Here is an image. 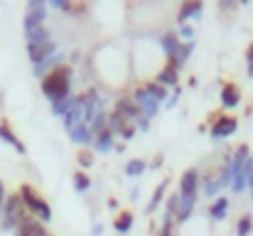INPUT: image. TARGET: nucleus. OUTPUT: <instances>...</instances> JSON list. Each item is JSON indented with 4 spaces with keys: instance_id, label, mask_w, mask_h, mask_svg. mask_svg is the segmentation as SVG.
Listing matches in <instances>:
<instances>
[{
    "instance_id": "obj_1",
    "label": "nucleus",
    "mask_w": 253,
    "mask_h": 236,
    "mask_svg": "<svg viewBox=\"0 0 253 236\" xmlns=\"http://www.w3.org/2000/svg\"><path fill=\"white\" fill-rule=\"evenodd\" d=\"M69 86H72V69L64 67V64L57 67V69H52L47 77L42 79V91H44L54 103L69 98Z\"/></svg>"
},
{
    "instance_id": "obj_2",
    "label": "nucleus",
    "mask_w": 253,
    "mask_h": 236,
    "mask_svg": "<svg viewBox=\"0 0 253 236\" xmlns=\"http://www.w3.org/2000/svg\"><path fill=\"white\" fill-rule=\"evenodd\" d=\"M20 199H22V204L30 209V212H35L42 222H49L52 219V209H49V204L32 189V187H27V185H22V189H20Z\"/></svg>"
},
{
    "instance_id": "obj_3",
    "label": "nucleus",
    "mask_w": 253,
    "mask_h": 236,
    "mask_svg": "<svg viewBox=\"0 0 253 236\" xmlns=\"http://www.w3.org/2000/svg\"><path fill=\"white\" fill-rule=\"evenodd\" d=\"M54 42L49 40V42H40V45H27V54H30V59L35 62V67H42L44 62H47V57L54 52Z\"/></svg>"
},
{
    "instance_id": "obj_4",
    "label": "nucleus",
    "mask_w": 253,
    "mask_h": 236,
    "mask_svg": "<svg viewBox=\"0 0 253 236\" xmlns=\"http://www.w3.org/2000/svg\"><path fill=\"white\" fill-rule=\"evenodd\" d=\"M239 128V121L234 116H221L216 121H211V138H226Z\"/></svg>"
},
{
    "instance_id": "obj_5",
    "label": "nucleus",
    "mask_w": 253,
    "mask_h": 236,
    "mask_svg": "<svg viewBox=\"0 0 253 236\" xmlns=\"http://www.w3.org/2000/svg\"><path fill=\"white\" fill-rule=\"evenodd\" d=\"M197 187H199V175L197 170H187L182 175V182H179V194L182 197H197Z\"/></svg>"
},
{
    "instance_id": "obj_6",
    "label": "nucleus",
    "mask_w": 253,
    "mask_h": 236,
    "mask_svg": "<svg viewBox=\"0 0 253 236\" xmlns=\"http://www.w3.org/2000/svg\"><path fill=\"white\" fill-rule=\"evenodd\" d=\"M42 20H44V5H42V2H30L27 17H25V30L42 27Z\"/></svg>"
},
{
    "instance_id": "obj_7",
    "label": "nucleus",
    "mask_w": 253,
    "mask_h": 236,
    "mask_svg": "<svg viewBox=\"0 0 253 236\" xmlns=\"http://www.w3.org/2000/svg\"><path fill=\"white\" fill-rule=\"evenodd\" d=\"M239 101H241V89L236 84H226L221 89V103H224V108H234V106H239Z\"/></svg>"
},
{
    "instance_id": "obj_8",
    "label": "nucleus",
    "mask_w": 253,
    "mask_h": 236,
    "mask_svg": "<svg viewBox=\"0 0 253 236\" xmlns=\"http://www.w3.org/2000/svg\"><path fill=\"white\" fill-rule=\"evenodd\" d=\"M0 138H2L5 143H10L17 153H25V145L17 141V136L12 133V128H10V123H7V121H0Z\"/></svg>"
},
{
    "instance_id": "obj_9",
    "label": "nucleus",
    "mask_w": 253,
    "mask_h": 236,
    "mask_svg": "<svg viewBox=\"0 0 253 236\" xmlns=\"http://www.w3.org/2000/svg\"><path fill=\"white\" fill-rule=\"evenodd\" d=\"M17 236H47V232L35 219H25L22 224H17Z\"/></svg>"
},
{
    "instance_id": "obj_10",
    "label": "nucleus",
    "mask_w": 253,
    "mask_h": 236,
    "mask_svg": "<svg viewBox=\"0 0 253 236\" xmlns=\"http://www.w3.org/2000/svg\"><path fill=\"white\" fill-rule=\"evenodd\" d=\"M194 199L197 197H177V209H174V217H177V222H184L187 217H189V212H192V207H194Z\"/></svg>"
},
{
    "instance_id": "obj_11",
    "label": "nucleus",
    "mask_w": 253,
    "mask_h": 236,
    "mask_svg": "<svg viewBox=\"0 0 253 236\" xmlns=\"http://www.w3.org/2000/svg\"><path fill=\"white\" fill-rule=\"evenodd\" d=\"M113 227H116V232H121V234L130 232V227H133V214H130V212H121L118 219L113 222Z\"/></svg>"
},
{
    "instance_id": "obj_12",
    "label": "nucleus",
    "mask_w": 253,
    "mask_h": 236,
    "mask_svg": "<svg viewBox=\"0 0 253 236\" xmlns=\"http://www.w3.org/2000/svg\"><path fill=\"white\" fill-rule=\"evenodd\" d=\"M155 81L163 84V86H174V84H177V72L169 69V67H163V69L158 72V79H155Z\"/></svg>"
},
{
    "instance_id": "obj_13",
    "label": "nucleus",
    "mask_w": 253,
    "mask_h": 236,
    "mask_svg": "<svg viewBox=\"0 0 253 236\" xmlns=\"http://www.w3.org/2000/svg\"><path fill=\"white\" fill-rule=\"evenodd\" d=\"M197 12H202V2H184L182 10H179V15H177V20L184 22L187 17H192V15H197Z\"/></svg>"
},
{
    "instance_id": "obj_14",
    "label": "nucleus",
    "mask_w": 253,
    "mask_h": 236,
    "mask_svg": "<svg viewBox=\"0 0 253 236\" xmlns=\"http://www.w3.org/2000/svg\"><path fill=\"white\" fill-rule=\"evenodd\" d=\"M145 91H148L155 101H163V98L168 96L165 86H163V84H158V81H148V84H145Z\"/></svg>"
},
{
    "instance_id": "obj_15",
    "label": "nucleus",
    "mask_w": 253,
    "mask_h": 236,
    "mask_svg": "<svg viewBox=\"0 0 253 236\" xmlns=\"http://www.w3.org/2000/svg\"><path fill=\"white\" fill-rule=\"evenodd\" d=\"M226 207H229V199H224V197H219L214 204H211V217L214 219H224V214H226Z\"/></svg>"
},
{
    "instance_id": "obj_16",
    "label": "nucleus",
    "mask_w": 253,
    "mask_h": 236,
    "mask_svg": "<svg viewBox=\"0 0 253 236\" xmlns=\"http://www.w3.org/2000/svg\"><path fill=\"white\" fill-rule=\"evenodd\" d=\"M72 138L79 141V143H88V141H91V133H88L86 123H79L77 128H72Z\"/></svg>"
},
{
    "instance_id": "obj_17",
    "label": "nucleus",
    "mask_w": 253,
    "mask_h": 236,
    "mask_svg": "<svg viewBox=\"0 0 253 236\" xmlns=\"http://www.w3.org/2000/svg\"><path fill=\"white\" fill-rule=\"evenodd\" d=\"M96 141H98V143H96L98 150H108V148H111V141H113V133L106 128V131H101V133L96 136Z\"/></svg>"
},
{
    "instance_id": "obj_18",
    "label": "nucleus",
    "mask_w": 253,
    "mask_h": 236,
    "mask_svg": "<svg viewBox=\"0 0 253 236\" xmlns=\"http://www.w3.org/2000/svg\"><path fill=\"white\" fill-rule=\"evenodd\" d=\"M163 45H165V49H168V54H169V57H172V54H174V52L179 49V40H177V37H174L172 32H169V35H165Z\"/></svg>"
},
{
    "instance_id": "obj_19",
    "label": "nucleus",
    "mask_w": 253,
    "mask_h": 236,
    "mask_svg": "<svg viewBox=\"0 0 253 236\" xmlns=\"http://www.w3.org/2000/svg\"><path fill=\"white\" fill-rule=\"evenodd\" d=\"M165 189H168V182H163V185L155 189V194H153V202L148 204V212H153V209H155V207L163 202V194H165Z\"/></svg>"
},
{
    "instance_id": "obj_20",
    "label": "nucleus",
    "mask_w": 253,
    "mask_h": 236,
    "mask_svg": "<svg viewBox=\"0 0 253 236\" xmlns=\"http://www.w3.org/2000/svg\"><path fill=\"white\" fill-rule=\"evenodd\" d=\"M88 185H91V180L86 177L84 172H77V175H74V187H77L79 192H86V189H88Z\"/></svg>"
},
{
    "instance_id": "obj_21",
    "label": "nucleus",
    "mask_w": 253,
    "mask_h": 236,
    "mask_svg": "<svg viewBox=\"0 0 253 236\" xmlns=\"http://www.w3.org/2000/svg\"><path fill=\"white\" fill-rule=\"evenodd\" d=\"M251 227H253V217H241V222H239V236H249L251 234Z\"/></svg>"
},
{
    "instance_id": "obj_22",
    "label": "nucleus",
    "mask_w": 253,
    "mask_h": 236,
    "mask_svg": "<svg viewBox=\"0 0 253 236\" xmlns=\"http://www.w3.org/2000/svg\"><path fill=\"white\" fill-rule=\"evenodd\" d=\"M143 170H145V162H143V160H130V162H128V167H126V172H128V175H140Z\"/></svg>"
},
{
    "instance_id": "obj_23",
    "label": "nucleus",
    "mask_w": 253,
    "mask_h": 236,
    "mask_svg": "<svg viewBox=\"0 0 253 236\" xmlns=\"http://www.w3.org/2000/svg\"><path fill=\"white\" fill-rule=\"evenodd\" d=\"M77 160H79L82 167H88V165L93 162V153H91V150H82V153L77 155Z\"/></svg>"
},
{
    "instance_id": "obj_24",
    "label": "nucleus",
    "mask_w": 253,
    "mask_h": 236,
    "mask_svg": "<svg viewBox=\"0 0 253 236\" xmlns=\"http://www.w3.org/2000/svg\"><path fill=\"white\" fill-rule=\"evenodd\" d=\"M246 62H249V77H253V45L246 49Z\"/></svg>"
},
{
    "instance_id": "obj_25",
    "label": "nucleus",
    "mask_w": 253,
    "mask_h": 236,
    "mask_svg": "<svg viewBox=\"0 0 253 236\" xmlns=\"http://www.w3.org/2000/svg\"><path fill=\"white\" fill-rule=\"evenodd\" d=\"M160 236H172V217L169 214H168V219H165V227H163Z\"/></svg>"
},
{
    "instance_id": "obj_26",
    "label": "nucleus",
    "mask_w": 253,
    "mask_h": 236,
    "mask_svg": "<svg viewBox=\"0 0 253 236\" xmlns=\"http://www.w3.org/2000/svg\"><path fill=\"white\" fill-rule=\"evenodd\" d=\"M182 35H184V37H189V35H192V27H189V25H184V27H182Z\"/></svg>"
},
{
    "instance_id": "obj_27",
    "label": "nucleus",
    "mask_w": 253,
    "mask_h": 236,
    "mask_svg": "<svg viewBox=\"0 0 253 236\" xmlns=\"http://www.w3.org/2000/svg\"><path fill=\"white\" fill-rule=\"evenodd\" d=\"M160 165H163V155H158L153 160V167H160Z\"/></svg>"
},
{
    "instance_id": "obj_28",
    "label": "nucleus",
    "mask_w": 253,
    "mask_h": 236,
    "mask_svg": "<svg viewBox=\"0 0 253 236\" xmlns=\"http://www.w3.org/2000/svg\"><path fill=\"white\" fill-rule=\"evenodd\" d=\"M249 187H251V192H253V175L249 177Z\"/></svg>"
},
{
    "instance_id": "obj_29",
    "label": "nucleus",
    "mask_w": 253,
    "mask_h": 236,
    "mask_svg": "<svg viewBox=\"0 0 253 236\" xmlns=\"http://www.w3.org/2000/svg\"><path fill=\"white\" fill-rule=\"evenodd\" d=\"M0 204H2V185H0Z\"/></svg>"
}]
</instances>
